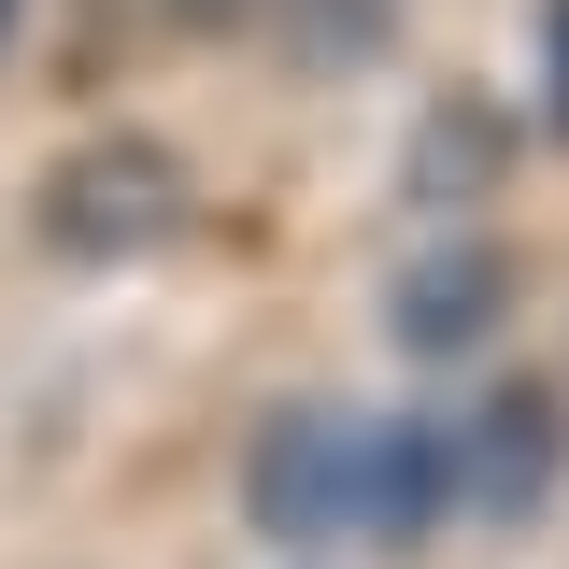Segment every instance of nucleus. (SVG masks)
<instances>
[{
	"mask_svg": "<svg viewBox=\"0 0 569 569\" xmlns=\"http://www.w3.org/2000/svg\"><path fill=\"white\" fill-rule=\"evenodd\" d=\"M186 142H157V129H100V142H71L58 171H43V200H29V228H43V257L58 271H142L171 228H186Z\"/></svg>",
	"mask_w": 569,
	"mask_h": 569,
	"instance_id": "nucleus-1",
	"label": "nucleus"
},
{
	"mask_svg": "<svg viewBox=\"0 0 569 569\" xmlns=\"http://www.w3.org/2000/svg\"><path fill=\"white\" fill-rule=\"evenodd\" d=\"M356 441H370L356 399H284V413H257V441H242V527L271 556L356 541Z\"/></svg>",
	"mask_w": 569,
	"mask_h": 569,
	"instance_id": "nucleus-2",
	"label": "nucleus"
},
{
	"mask_svg": "<svg viewBox=\"0 0 569 569\" xmlns=\"http://www.w3.org/2000/svg\"><path fill=\"white\" fill-rule=\"evenodd\" d=\"M556 498H569V385L512 370L456 413V512L470 527H541Z\"/></svg>",
	"mask_w": 569,
	"mask_h": 569,
	"instance_id": "nucleus-3",
	"label": "nucleus"
},
{
	"mask_svg": "<svg viewBox=\"0 0 569 569\" xmlns=\"http://www.w3.org/2000/svg\"><path fill=\"white\" fill-rule=\"evenodd\" d=\"M512 299H527V257L485 242V228H456V242H427V257L385 271V342L413 356V370H470L512 328Z\"/></svg>",
	"mask_w": 569,
	"mask_h": 569,
	"instance_id": "nucleus-4",
	"label": "nucleus"
},
{
	"mask_svg": "<svg viewBox=\"0 0 569 569\" xmlns=\"http://www.w3.org/2000/svg\"><path fill=\"white\" fill-rule=\"evenodd\" d=\"M441 527H456V427L441 413H370V441H356V541L427 556Z\"/></svg>",
	"mask_w": 569,
	"mask_h": 569,
	"instance_id": "nucleus-5",
	"label": "nucleus"
},
{
	"mask_svg": "<svg viewBox=\"0 0 569 569\" xmlns=\"http://www.w3.org/2000/svg\"><path fill=\"white\" fill-rule=\"evenodd\" d=\"M512 157H527L512 100H485V86H441V100L413 114V142H399V200H413V213H485L498 186H512Z\"/></svg>",
	"mask_w": 569,
	"mask_h": 569,
	"instance_id": "nucleus-6",
	"label": "nucleus"
},
{
	"mask_svg": "<svg viewBox=\"0 0 569 569\" xmlns=\"http://www.w3.org/2000/svg\"><path fill=\"white\" fill-rule=\"evenodd\" d=\"M271 29H284V58L299 71H370L385 43H399V0H271Z\"/></svg>",
	"mask_w": 569,
	"mask_h": 569,
	"instance_id": "nucleus-7",
	"label": "nucleus"
},
{
	"mask_svg": "<svg viewBox=\"0 0 569 569\" xmlns=\"http://www.w3.org/2000/svg\"><path fill=\"white\" fill-rule=\"evenodd\" d=\"M541 129L569 142V0H541Z\"/></svg>",
	"mask_w": 569,
	"mask_h": 569,
	"instance_id": "nucleus-8",
	"label": "nucleus"
},
{
	"mask_svg": "<svg viewBox=\"0 0 569 569\" xmlns=\"http://www.w3.org/2000/svg\"><path fill=\"white\" fill-rule=\"evenodd\" d=\"M186 29H242V14H271V0H171Z\"/></svg>",
	"mask_w": 569,
	"mask_h": 569,
	"instance_id": "nucleus-9",
	"label": "nucleus"
},
{
	"mask_svg": "<svg viewBox=\"0 0 569 569\" xmlns=\"http://www.w3.org/2000/svg\"><path fill=\"white\" fill-rule=\"evenodd\" d=\"M14 14H29V0H0V58H14Z\"/></svg>",
	"mask_w": 569,
	"mask_h": 569,
	"instance_id": "nucleus-10",
	"label": "nucleus"
}]
</instances>
